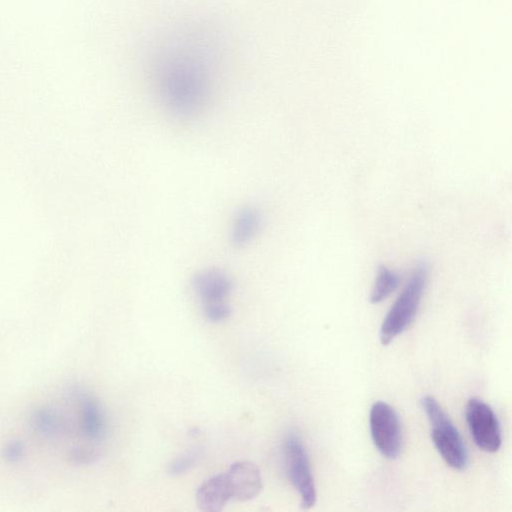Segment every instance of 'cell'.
Here are the masks:
<instances>
[{
  "label": "cell",
  "mask_w": 512,
  "mask_h": 512,
  "mask_svg": "<svg viewBox=\"0 0 512 512\" xmlns=\"http://www.w3.org/2000/svg\"><path fill=\"white\" fill-rule=\"evenodd\" d=\"M232 499L226 473L217 474L205 480L197 489L196 503L205 512L221 511Z\"/></svg>",
  "instance_id": "10"
},
{
  "label": "cell",
  "mask_w": 512,
  "mask_h": 512,
  "mask_svg": "<svg viewBox=\"0 0 512 512\" xmlns=\"http://www.w3.org/2000/svg\"><path fill=\"white\" fill-rule=\"evenodd\" d=\"M399 275L386 266H380L370 294V302L377 304L385 300L399 286Z\"/></svg>",
  "instance_id": "12"
},
{
  "label": "cell",
  "mask_w": 512,
  "mask_h": 512,
  "mask_svg": "<svg viewBox=\"0 0 512 512\" xmlns=\"http://www.w3.org/2000/svg\"><path fill=\"white\" fill-rule=\"evenodd\" d=\"M199 44H174L157 60L156 86L159 99L174 117L189 120L199 116L211 96L206 56Z\"/></svg>",
  "instance_id": "2"
},
{
  "label": "cell",
  "mask_w": 512,
  "mask_h": 512,
  "mask_svg": "<svg viewBox=\"0 0 512 512\" xmlns=\"http://www.w3.org/2000/svg\"><path fill=\"white\" fill-rule=\"evenodd\" d=\"M232 499L249 501L257 497L262 488V477L258 466L247 460L232 463L226 472Z\"/></svg>",
  "instance_id": "9"
},
{
  "label": "cell",
  "mask_w": 512,
  "mask_h": 512,
  "mask_svg": "<svg viewBox=\"0 0 512 512\" xmlns=\"http://www.w3.org/2000/svg\"><path fill=\"white\" fill-rule=\"evenodd\" d=\"M202 451L198 447L191 448L176 457L168 466L171 475H181L188 472L201 457Z\"/></svg>",
  "instance_id": "13"
},
{
  "label": "cell",
  "mask_w": 512,
  "mask_h": 512,
  "mask_svg": "<svg viewBox=\"0 0 512 512\" xmlns=\"http://www.w3.org/2000/svg\"><path fill=\"white\" fill-rule=\"evenodd\" d=\"M467 425L477 447L494 453L502 444L501 429L493 409L480 398L473 397L466 404Z\"/></svg>",
  "instance_id": "8"
},
{
  "label": "cell",
  "mask_w": 512,
  "mask_h": 512,
  "mask_svg": "<svg viewBox=\"0 0 512 512\" xmlns=\"http://www.w3.org/2000/svg\"><path fill=\"white\" fill-rule=\"evenodd\" d=\"M192 287L209 321L221 322L230 316L228 297L233 281L226 271L220 268L200 270L192 278Z\"/></svg>",
  "instance_id": "5"
},
{
  "label": "cell",
  "mask_w": 512,
  "mask_h": 512,
  "mask_svg": "<svg viewBox=\"0 0 512 512\" xmlns=\"http://www.w3.org/2000/svg\"><path fill=\"white\" fill-rule=\"evenodd\" d=\"M287 476L298 492L301 507L310 509L316 503V487L306 448L296 433H288L283 442Z\"/></svg>",
  "instance_id": "6"
},
{
  "label": "cell",
  "mask_w": 512,
  "mask_h": 512,
  "mask_svg": "<svg viewBox=\"0 0 512 512\" xmlns=\"http://www.w3.org/2000/svg\"><path fill=\"white\" fill-rule=\"evenodd\" d=\"M428 272V265L424 261L413 269L408 282L383 319L379 331L382 345L392 342L414 320L427 285Z\"/></svg>",
  "instance_id": "3"
},
{
  "label": "cell",
  "mask_w": 512,
  "mask_h": 512,
  "mask_svg": "<svg viewBox=\"0 0 512 512\" xmlns=\"http://www.w3.org/2000/svg\"><path fill=\"white\" fill-rule=\"evenodd\" d=\"M262 214L256 207H242L235 214L231 229L230 241L235 247H244L258 235L262 226Z\"/></svg>",
  "instance_id": "11"
},
{
  "label": "cell",
  "mask_w": 512,
  "mask_h": 512,
  "mask_svg": "<svg viewBox=\"0 0 512 512\" xmlns=\"http://www.w3.org/2000/svg\"><path fill=\"white\" fill-rule=\"evenodd\" d=\"M422 406L431 426L432 442L445 463L455 470H464L468 454L461 435L437 400L423 397Z\"/></svg>",
  "instance_id": "4"
},
{
  "label": "cell",
  "mask_w": 512,
  "mask_h": 512,
  "mask_svg": "<svg viewBox=\"0 0 512 512\" xmlns=\"http://www.w3.org/2000/svg\"><path fill=\"white\" fill-rule=\"evenodd\" d=\"M2 448L5 464L45 472L92 464L102 455L108 419L100 400L77 384L44 398Z\"/></svg>",
  "instance_id": "1"
},
{
  "label": "cell",
  "mask_w": 512,
  "mask_h": 512,
  "mask_svg": "<svg viewBox=\"0 0 512 512\" xmlns=\"http://www.w3.org/2000/svg\"><path fill=\"white\" fill-rule=\"evenodd\" d=\"M372 441L382 456L395 459L402 448V430L396 411L388 403L375 402L369 414Z\"/></svg>",
  "instance_id": "7"
}]
</instances>
